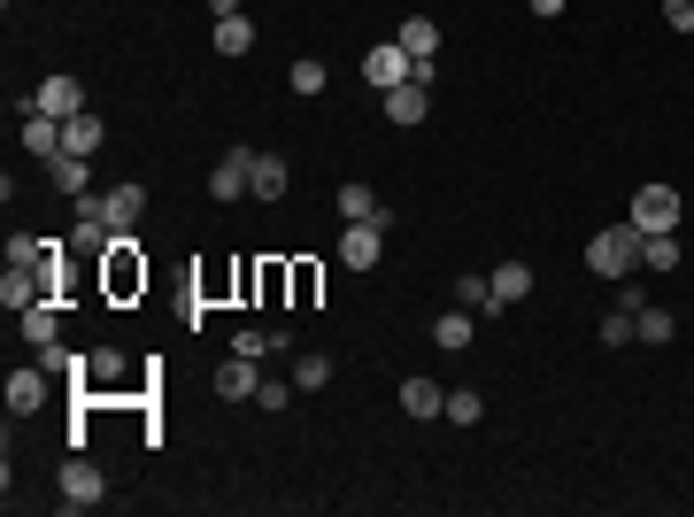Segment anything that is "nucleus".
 <instances>
[{
  "mask_svg": "<svg viewBox=\"0 0 694 517\" xmlns=\"http://www.w3.org/2000/svg\"><path fill=\"white\" fill-rule=\"evenodd\" d=\"M679 224V194L671 186H641L633 194V232H671Z\"/></svg>",
  "mask_w": 694,
  "mask_h": 517,
  "instance_id": "obj_8",
  "label": "nucleus"
},
{
  "mask_svg": "<svg viewBox=\"0 0 694 517\" xmlns=\"http://www.w3.org/2000/svg\"><path fill=\"white\" fill-rule=\"evenodd\" d=\"M664 24L671 32H694V0H664Z\"/></svg>",
  "mask_w": 694,
  "mask_h": 517,
  "instance_id": "obj_36",
  "label": "nucleus"
},
{
  "mask_svg": "<svg viewBox=\"0 0 694 517\" xmlns=\"http://www.w3.org/2000/svg\"><path fill=\"white\" fill-rule=\"evenodd\" d=\"M255 386H263V379H255V356H232V364L216 371V394H224V402H255Z\"/></svg>",
  "mask_w": 694,
  "mask_h": 517,
  "instance_id": "obj_14",
  "label": "nucleus"
},
{
  "mask_svg": "<svg viewBox=\"0 0 694 517\" xmlns=\"http://www.w3.org/2000/svg\"><path fill=\"white\" fill-rule=\"evenodd\" d=\"M54 332H62V309H54V294H47V301H32V309H24V340H32V348H47Z\"/></svg>",
  "mask_w": 694,
  "mask_h": 517,
  "instance_id": "obj_22",
  "label": "nucleus"
},
{
  "mask_svg": "<svg viewBox=\"0 0 694 517\" xmlns=\"http://www.w3.org/2000/svg\"><path fill=\"white\" fill-rule=\"evenodd\" d=\"M525 294H533V263H501V271H494V309L525 301Z\"/></svg>",
  "mask_w": 694,
  "mask_h": 517,
  "instance_id": "obj_18",
  "label": "nucleus"
},
{
  "mask_svg": "<svg viewBox=\"0 0 694 517\" xmlns=\"http://www.w3.org/2000/svg\"><path fill=\"white\" fill-rule=\"evenodd\" d=\"M641 263L648 271H679V232H641Z\"/></svg>",
  "mask_w": 694,
  "mask_h": 517,
  "instance_id": "obj_24",
  "label": "nucleus"
},
{
  "mask_svg": "<svg viewBox=\"0 0 694 517\" xmlns=\"http://www.w3.org/2000/svg\"><path fill=\"white\" fill-rule=\"evenodd\" d=\"M39 402H47V364H39V371H9V409L32 417Z\"/></svg>",
  "mask_w": 694,
  "mask_h": 517,
  "instance_id": "obj_15",
  "label": "nucleus"
},
{
  "mask_svg": "<svg viewBox=\"0 0 694 517\" xmlns=\"http://www.w3.org/2000/svg\"><path fill=\"white\" fill-rule=\"evenodd\" d=\"M286 85H294L301 101H317V94H324V62H294V77H286Z\"/></svg>",
  "mask_w": 694,
  "mask_h": 517,
  "instance_id": "obj_32",
  "label": "nucleus"
},
{
  "mask_svg": "<svg viewBox=\"0 0 694 517\" xmlns=\"http://www.w3.org/2000/svg\"><path fill=\"white\" fill-rule=\"evenodd\" d=\"M247 47H255L247 16H216V54H247Z\"/></svg>",
  "mask_w": 694,
  "mask_h": 517,
  "instance_id": "obj_28",
  "label": "nucleus"
},
{
  "mask_svg": "<svg viewBox=\"0 0 694 517\" xmlns=\"http://www.w3.org/2000/svg\"><path fill=\"white\" fill-rule=\"evenodd\" d=\"M294 394H301V386H294V379H263V386H255V402H263V409H286V402H294Z\"/></svg>",
  "mask_w": 694,
  "mask_h": 517,
  "instance_id": "obj_34",
  "label": "nucleus"
},
{
  "mask_svg": "<svg viewBox=\"0 0 694 517\" xmlns=\"http://www.w3.org/2000/svg\"><path fill=\"white\" fill-rule=\"evenodd\" d=\"M24 147H32V155H62V116H39V109H32V116H24Z\"/></svg>",
  "mask_w": 694,
  "mask_h": 517,
  "instance_id": "obj_23",
  "label": "nucleus"
},
{
  "mask_svg": "<svg viewBox=\"0 0 694 517\" xmlns=\"http://www.w3.org/2000/svg\"><path fill=\"white\" fill-rule=\"evenodd\" d=\"M471 309H448V317H432V348H441V356H463L471 348Z\"/></svg>",
  "mask_w": 694,
  "mask_h": 517,
  "instance_id": "obj_12",
  "label": "nucleus"
},
{
  "mask_svg": "<svg viewBox=\"0 0 694 517\" xmlns=\"http://www.w3.org/2000/svg\"><path fill=\"white\" fill-rule=\"evenodd\" d=\"M47 170H54V186H62L70 201L94 194V170H85V155H70V147H62V155H47Z\"/></svg>",
  "mask_w": 694,
  "mask_h": 517,
  "instance_id": "obj_13",
  "label": "nucleus"
},
{
  "mask_svg": "<svg viewBox=\"0 0 694 517\" xmlns=\"http://www.w3.org/2000/svg\"><path fill=\"white\" fill-rule=\"evenodd\" d=\"M101 217H109V232H132L139 224V209H147V186H109V194H85Z\"/></svg>",
  "mask_w": 694,
  "mask_h": 517,
  "instance_id": "obj_9",
  "label": "nucleus"
},
{
  "mask_svg": "<svg viewBox=\"0 0 694 517\" xmlns=\"http://www.w3.org/2000/svg\"><path fill=\"white\" fill-rule=\"evenodd\" d=\"M671 332H679V324H671V309H648V301L633 309V340H648V348H664Z\"/></svg>",
  "mask_w": 694,
  "mask_h": 517,
  "instance_id": "obj_25",
  "label": "nucleus"
},
{
  "mask_svg": "<svg viewBox=\"0 0 694 517\" xmlns=\"http://www.w3.org/2000/svg\"><path fill=\"white\" fill-rule=\"evenodd\" d=\"M363 77L379 85V94H394V85H409V77H417V62H409V47H401V39H379V47L363 54Z\"/></svg>",
  "mask_w": 694,
  "mask_h": 517,
  "instance_id": "obj_5",
  "label": "nucleus"
},
{
  "mask_svg": "<svg viewBox=\"0 0 694 517\" xmlns=\"http://www.w3.org/2000/svg\"><path fill=\"white\" fill-rule=\"evenodd\" d=\"M401 47H409V62H432V54H441V24H432V16H409V24H401Z\"/></svg>",
  "mask_w": 694,
  "mask_h": 517,
  "instance_id": "obj_19",
  "label": "nucleus"
},
{
  "mask_svg": "<svg viewBox=\"0 0 694 517\" xmlns=\"http://www.w3.org/2000/svg\"><path fill=\"white\" fill-rule=\"evenodd\" d=\"M633 263H641V232L633 224H602L586 239V271L594 279H633Z\"/></svg>",
  "mask_w": 694,
  "mask_h": 517,
  "instance_id": "obj_2",
  "label": "nucleus"
},
{
  "mask_svg": "<svg viewBox=\"0 0 694 517\" xmlns=\"http://www.w3.org/2000/svg\"><path fill=\"white\" fill-rule=\"evenodd\" d=\"M209 16H239V0H209Z\"/></svg>",
  "mask_w": 694,
  "mask_h": 517,
  "instance_id": "obj_38",
  "label": "nucleus"
},
{
  "mask_svg": "<svg viewBox=\"0 0 694 517\" xmlns=\"http://www.w3.org/2000/svg\"><path fill=\"white\" fill-rule=\"evenodd\" d=\"M101 294H109V301H139V294H147L139 232H116V239H109V255H101Z\"/></svg>",
  "mask_w": 694,
  "mask_h": 517,
  "instance_id": "obj_1",
  "label": "nucleus"
},
{
  "mask_svg": "<svg viewBox=\"0 0 694 517\" xmlns=\"http://www.w3.org/2000/svg\"><path fill=\"white\" fill-rule=\"evenodd\" d=\"M209 194H216V201H239V194H255V147H232V155L209 170Z\"/></svg>",
  "mask_w": 694,
  "mask_h": 517,
  "instance_id": "obj_7",
  "label": "nucleus"
},
{
  "mask_svg": "<svg viewBox=\"0 0 694 517\" xmlns=\"http://www.w3.org/2000/svg\"><path fill=\"white\" fill-rule=\"evenodd\" d=\"M32 301H47V279L39 271H24V263H9V279H0V309H32Z\"/></svg>",
  "mask_w": 694,
  "mask_h": 517,
  "instance_id": "obj_11",
  "label": "nucleus"
},
{
  "mask_svg": "<svg viewBox=\"0 0 694 517\" xmlns=\"http://www.w3.org/2000/svg\"><path fill=\"white\" fill-rule=\"evenodd\" d=\"M379 255H386V224H379V217H363V224L339 232V263H347V271H371Z\"/></svg>",
  "mask_w": 694,
  "mask_h": 517,
  "instance_id": "obj_6",
  "label": "nucleus"
},
{
  "mask_svg": "<svg viewBox=\"0 0 694 517\" xmlns=\"http://www.w3.org/2000/svg\"><path fill=\"white\" fill-rule=\"evenodd\" d=\"M456 301H463V309H494V279L463 271V279H456Z\"/></svg>",
  "mask_w": 694,
  "mask_h": 517,
  "instance_id": "obj_30",
  "label": "nucleus"
},
{
  "mask_svg": "<svg viewBox=\"0 0 694 517\" xmlns=\"http://www.w3.org/2000/svg\"><path fill=\"white\" fill-rule=\"evenodd\" d=\"M401 409H409V417H441V409H448V394L432 386V379H401Z\"/></svg>",
  "mask_w": 694,
  "mask_h": 517,
  "instance_id": "obj_20",
  "label": "nucleus"
},
{
  "mask_svg": "<svg viewBox=\"0 0 694 517\" xmlns=\"http://www.w3.org/2000/svg\"><path fill=\"white\" fill-rule=\"evenodd\" d=\"M525 9H533V16H563V9H571V0H525Z\"/></svg>",
  "mask_w": 694,
  "mask_h": 517,
  "instance_id": "obj_37",
  "label": "nucleus"
},
{
  "mask_svg": "<svg viewBox=\"0 0 694 517\" xmlns=\"http://www.w3.org/2000/svg\"><path fill=\"white\" fill-rule=\"evenodd\" d=\"M324 379H332V356H294V386L301 394H324Z\"/></svg>",
  "mask_w": 694,
  "mask_h": 517,
  "instance_id": "obj_29",
  "label": "nucleus"
},
{
  "mask_svg": "<svg viewBox=\"0 0 694 517\" xmlns=\"http://www.w3.org/2000/svg\"><path fill=\"white\" fill-rule=\"evenodd\" d=\"M441 417H448V424H479V417H486V394H479V386H456Z\"/></svg>",
  "mask_w": 694,
  "mask_h": 517,
  "instance_id": "obj_27",
  "label": "nucleus"
},
{
  "mask_svg": "<svg viewBox=\"0 0 694 517\" xmlns=\"http://www.w3.org/2000/svg\"><path fill=\"white\" fill-rule=\"evenodd\" d=\"M101 139H109V124H94L85 109H77V116H62V147H70V155H94Z\"/></svg>",
  "mask_w": 694,
  "mask_h": 517,
  "instance_id": "obj_17",
  "label": "nucleus"
},
{
  "mask_svg": "<svg viewBox=\"0 0 694 517\" xmlns=\"http://www.w3.org/2000/svg\"><path fill=\"white\" fill-rule=\"evenodd\" d=\"M116 379H124V356H116V348H94V356H85V379H77V386H116Z\"/></svg>",
  "mask_w": 694,
  "mask_h": 517,
  "instance_id": "obj_26",
  "label": "nucleus"
},
{
  "mask_svg": "<svg viewBox=\"0 0 694 517\" xmlns=\"http://www.w3.org/2000/svg\"><path fill=\"white\" fill-rule=\"evenodd\" d=\"M32 109H39V116H77V109H85V85H77L70 70H54L32 101H16V116H32Z\"/></svg>",
  "mask_w": 694,
  "mask_h": 517,
  "instance_id": "obj_3",
  "label": "nucleus"
},
{
  "mask_svg": "<svg viewBox=\"0 0 694 517\" xmlns=\"http://www.w3.org/2000/svg\"><path fill=\"white\" fill-rule=\"evenodd\" d=\"M286 179H294V170H286V155H271V147L255 155V194H263V201H278V194H286Z\"/></svg>",
  "mask_w": 694,
  "mask_h": 517,
  "instance_id": "obj_21",
  "label": "nucleus"
},
{
  "mask_svg": "<svg viewBox=\"0 0 694 517\" xmlns=\"http://www.w3.org/2000/svg\"><path fill=\"white\" fill-rule=\"evenodd\" d=\"M54 494H62V509H94V502H109V479L85 464V456H70L62 479H54Z\"/></svg>",
  "mask_w": 694,
  "mask_h": 517,
  "instance_id": "obj_4",
  "label": "nucleus"
},
{
  "mask_svg": "<svg viewBox=\"0 0 694 517\" xmlns=\"http://www.w3.org/2000/svg\"><path fill=\"white\" fill-rule=\"evenodd\" d=\"M424 109H432V85L424 77H409V85L386 94V124H424Z\"/></svg>",
  "mask_w": 694,
  "mask_h": 517,
  "instance_id": "obj_10",
  "label": "nucleus"
},
{
  "mask_svg": "<svg viewBox=\"0 0 694 517\" xmlns=\"http://www.w3.org/2000/svg\"><path fill=\"white\" fill-rule=\"evenodd\" d=\"M625 340H633V309L618 301L610 317H602V348H625Z\"/></svg>",
  "mask_w": 694,
  "mask_h": 517,
  "instance_id": "obj_31",
  "label": "nucleus"
},
{
  "mask_svg": "<svg viewBox=\"0 0 694 517\" xmlns=\"http://www.w3.org/2000/svg\"><path fill=\"white\" fill-rule=\"evenodd\" d=\"M339 217H347V224H363V217H379V224H394V217H386V201H379V194H371L363 179H356V186H339Z\"/></svg>",
  "mask_w": 694,
  "mask_h": 517,
  "instance_id": "obj_16",
  "label": "nucleus"
},
{
  "mask_svg": "<svg viewBox=\"0 0 694 517\" xmlns=\"http://www.w3.org/2000/svg\"><path fill=\"white\" fill-rule=\"evenodd\" d=\"M47 247H54V239H9V263H24V271H39V263H47Z\"/></svg>",
  "mask_w": 694,
  "mask_h": 517,
  "instance_id": "obj_33",
  "label": "nucleus"
},
{
  "mask_svg": "<svg viewBox=\"0 0 694 517\" xmlns=\"http://www.w3.org/2000/svg\"><path fill=\"white\" fill-rule=\"evenodd\" d=\"M294 309H317V263H294Z\"/></svg>",
  "mask_w": 694,
  "mask_h": 517,
  "instance_id": "obj_35",
  "label": "nucleus"
}]
</instances>
